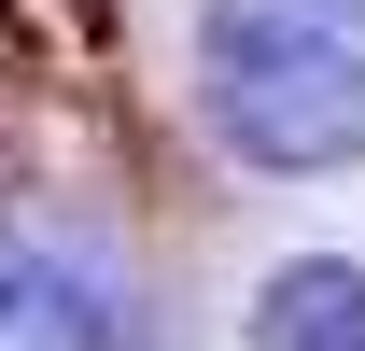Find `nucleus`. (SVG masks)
I'll return each mask as SVG.
<instances>
[{"label":"nucleus","instance_id":"1","mask_svg":"<svg viewBox=\"0 0 365 351\" xmlns=\"http://www.w3.org/2000/svg\"><path fill=\"white\" fill-rule=\"evenodd\" d=\"M197 98H211V127H225L239 169H281V183L365 169V43L351 29L225 0L211 43H197Z\"/></svg>","mask_w":365,"mask_h":351},{"label":"nucleus","instance_id":"2","mask_svg":"<svg viewBox=\"0 0 365 351\" xmlns=\"http://www.w3.org/2000/svg\"><path fill=\"white\" fill-rule=\"evenodd\" d=\"M253 351H365V253H295L253 281Z\"/></svg>","mask_w":365,"mask_h":351}]
</instances>
